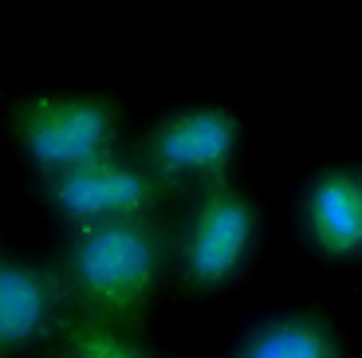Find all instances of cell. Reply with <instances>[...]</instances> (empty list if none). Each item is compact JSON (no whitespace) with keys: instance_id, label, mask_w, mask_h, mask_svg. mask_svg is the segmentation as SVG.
<instances>
[{"instance_id":"6","label":"cell","mask_w":362,"mask_h":358,"mask_svg":"<svg viewBox=\"0 0 362 358\" xmlns=\"http://www.w3.org/2000/svg\"><path fill=\"white\" fill-rule=\"evenodd\" d=\"M71 311L75 304L59 264L0 252V358L59 339Z\"/></svg>"},{"instance_id":"5","label":"cell","mask_w":362,"mask_h":358,"mask_svg":"<svg viewBox=\"0 0 362 358\" xmlns=\"http://www.w3.org/2000/svg\"><path fill=\"white\" fill-rule=\"evenodd\" d=\"M44 201L67 229L99 221H122V216H146L170 201L158 178L138 158H122L118 150L79 161L71 170L40 178Z\"/></svg>"},{"instance_id":"1","label":"cell","mask_w":362,"mask_h":358,"mask_svg":"<svg viewBox=\"0 0 362 358\" xmlns=\"http://www.w3.org/2000/svg\"><path fill=\"white\" fill-rule=\"evenodd\" d=\"M67 233L71 236L59 268L75 311L122 331H138L170 268L173 236L165 221L158 213H146L79 224Z\"/></svg>"},{"instance_id":"9","label":"cell","mask_w":362,"mask_h":358,"mask_svg":"<svg viewBox=\"0 0 362 358\" xmlns=\"http://www.w3.org/2000/svg\"><path fill=\"white\" fill-rule=\"evenodd\" d=\"M55 358H162L154 347H146L138 331H122L99 323L90 315L71 311L59 331V354Z\"/></svg>"},{"instance_id":"7","label":"cell","mask_w":362,"mask_h":358,"mask_svg":"<svg viewBox=\"0 0 362 358\" xmlns=\"http://www.w3.org/2000/svg\"><path fill=\"white\" fill-rule=\"evenodd\" d=\"M303 233L327 264L362 256V170L327 166L315 173L303 193Z\"/></svg>"},{"instance_id":"8","label":"cell","mask_w":362,"mask_h":358,"mask_svg":"<svg viewBox=\"0 0 362 358\" xmlns=\"http://www.w3.org/2000/svg\"><path fill=\"white\" fill-rule=\"evenodd\" d=\"M233 358H346V350L323 315L291 311L252 327Z\"/></svg>"},{"instance_id":"2","label":"cell","mask_w":362,"mask_h":358,"mask_svg":"<svg viewBox=\"0 0 362 358\" xmlns=\"http://www.w3.org/2000/svg\"><path fill=\"white\" fill-rule=\"evenodd\" d=\"M12 138L40 178L118 150L122 107L107 95H28L12 107Z\"/></svg>"},{"instance_id":"3","label":"cell","mask_w":362,"mask_h":358,"mask_svg":"<svg viewBox=\"0 0 362 358\" xmlns=\"http://www.w3.org/2000/svg\"><path fill=\"white\" fill-rule=\"evenodd\" d=\"M260 213L256 201L233 181H217L193 193L189 216L177 241V279L189 296L225 291L256 248Z\"/></svg>"},{"instance_id":"4","label":"cell","mask_w":362,"mask_h":358,"mask_svg":"<svg viewBox=\"0 0 362 358\" xmlns=\"http://www.w3.org/2000/svg\"><path fill=\"white\" fill-rule=\"evenodd\" d=\"M245 126L233 110L201 103L158 118L138 142V161L158 178L165 193H197L228 178L240 154Z\"/></svg>"}]
</instances>
